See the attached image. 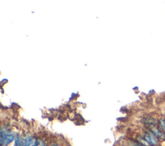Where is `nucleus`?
Here are the masks:
<instances>
[{
	"label": "nucleus",
	"mask_w": 165,
	"mask_h": 146,
	"mask_svg": "<svg viewBox=\"0 0 165 146\" xmlns=\"http://www.w3.org/2000/svg\"><path fill=\"white\" fill-rule=\"evenodd\" d=\"M14 138V134L9 133V134H8L6 140H5V143H4V144H3L4 146H7L8 144H9L11 142L13 141Z\"/></svg>",
	"instance_id": "20e7f679"
},
{
	"label": "nucleus",
	"mask_w": 165,
	"mask_h": 146,
	"mask_svg": "<svg viewBox=\"0 0 165 146\" xmlns=\"http://www.w3.org/2000/svg\"><path fill=\"white\" fill-rule=\"evenodd\" d=\"M159 124L161 128L162 129V130L163 132L165 133V119H161L159 120Z\"/></svg>",
	"instance_id": "6e6552de"
},
{
	"label": "nucleus",
	"mask_w": 165,
	"mask_h": 146,
	"mask_svg": "<svg viewBox=\"0 0 165 146\" xmlns=\"http://www.w3.org/2000/svg\"><path fill=\"white\" fill-rule=\"evenodd\" d=\"M31 146H38V141L35 142V143H34V144L33 145H32Z\"/></svg>",
	"instance_id": "9d476101"
},
{
	"label": "nucleus",
	"mask_w": 165,
	"mask_h": 146,
	"mask_svg": "<svg viewBox=\"0 0 165 146\" xmlns=\"http://www.w3.org/2000/svg\"><path fill=\"white\" fill-rule=\"evenodd\" d=\"M9 134V133L7 132L5 130H2L1 131V140H1V145H3L4 144Z\"/></svg>",
	"instance_id": "7ed1b4c3"
},
{
	"label": "nucleus",
	"mask_w": 165,
	"mask_h": 146,
	"mask_svg": "<svg viewBox=\"0 0 165 146\" xmlns=\"http://www.w3.org/2000/svg\"><path fill=\"white\" fill-rule=\"evenodd\" d=\"M15 146H23V140L20 137L15 138Z\"/></svg>",
	"instance_id": "423d86ee"
},
{
	"label": "nucleus",
	"mask_w": 165,
	"mask_h": 146,
	"mask_svg": "<svg viewBox=\"0 0 165 146\" xmlns=\"http://www.w3.org/2000/svg\"><path fill=\"white\" fill-rule=\"evenodd\" d=\"M38 146H45V144L43 141L40 140V141L38 142Z\"/></svg>",
	"instance_id": "1a4fd4ad"
},
{
	"label": "nucleus",
	"mask_w": 165,
	"mask_h": 146,
	"mask_svg": "<svg viewBox=\"0 0 165 146\" xmlns=\"http://www.w3.org/2000/svg\"><path fill=\"white\" fill-rule=\"evenodd\" d=\"M51 146H59V145H56V144H54V145H51Z\"/></svg>",
	"instance_id": "9b49d317"
},
{
	"label": "nucleus",
	"mask_w": 165,
	"mask_h": 146,
	"mask_svg": "<svg viewBox=\"0 0 165 146\" xmlns=\"http://www.w3.org/2000/svg\"><path fill=\"white\" fill-rule=\"evenodd\" d=\"M152 133L154 134L157 138H159L161 139H165V134L164 132L161 131L157 127H153L152 129Z\"/></svg>",
	"instance_id": "f03ea898"
},
{
	"label": "nucleus",
	"mask_w": 165,
	"mask_h": 146,
	"mask_svg": "<svg viewBox=\"0 0 165 146\" xmlns=\"http://www.w3.org/2000/svg\"><path fill=\"white\" fill-rule=\"evenodd\" d=\"M145 123H146V124H149L150 126H153L156 124V120L152 119V118H146V119H145Z\"/></svg>",
	"instance_id": "39448f33"
},
{
	"label": "nucleus",
	"mask_w": 165,
	"mask_h": 146,
	"mask_svg": "<svg viewBox=\"0 0 165 146\" xmlns=\"http://www.w3.org/2000/svg\"><path fill=\"white\" fill-rule=\"evenodd\" d=\"M32 142V138L31 137H27L23 140V146H30Z\"/></svg>",
	"instance_id": "0eeeda50"
},
{
	"label": "nucleus",
	"mask_w": 165,
	"mask_h": 146,
	"mask_svg": "<svg viewBox=\"0 0 165 146\" xmlns=\"http://www.w3.org/2000/svg\"><path fill=\"white\" fill-rule=\"evenodd\" d=\"M144 139L151 146H156L158 144V139L152 133H146L145 135Z\"/></svg>",
	"instance_id": "f257e3e1"
}]
</instances>
